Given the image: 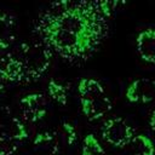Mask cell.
Segmentation results:
<instances>
[{"instance_id":"obj_1","label":"cell","mask_w":155,"mask_h":155,"mask_svg":"<svg viewBox=\"0 0 155 155\" xmlns=\"http://www.w3.org/2000/svg\"><path fill=\"white\" fill-rule=\"evenodd\" d=\"M39 19L80 38L94 50L108 31V18L101 12L98 1L54 2Z\"/></svg>"},{"instance_id":"obj_2","label":"cell","mask_w":155,"mask_h":155,"mask_svg":"<svg viewBox=\"0 0 155 155\" xmlns=\"http://www.w3.org/2000/svg\"><path fill=\"white\" fill-rule=\"evenodd\" d=\"M15 52L24 65L27 81H35L40 79L48 70L52 62L51 48L42 44L23 42Z\"/></svg>"},{"instance_id":"obj_3","label":"cell","mask_w":155,"mask_h":155,"mask_svg":"<svg viewBox=\"0 0 155 155\" xmlns=\"http://www.w3.org/2000/svg\"><path fill=\"white\" fill-rule=\"evenodd\" d=\"M102 138L114 148H124L128 145L134 137L133 127L122 117H110L105 120L101 127Z\"/></svg>"},{"instance_id":"obj_4","label":"cell","mask_w":155,"mask_h":155,"mask_svg":"<svg viewBox=\"0 0 155 155\" xmlns=\"http://www.w3.org/2000/svg\"><path fill=\"white\" fill-rule=\"evenodd\" d=\"M21 107L24 119L30 122H36L42 120L47 114L48 99L40 92H31L21 98Z\"/></svg>"},{"instance_id":"obj_5","label":"cell","mask_w":155,"mask_h":155,"mask_svg":"<svg viewBox=\"0 0 155 155\" xmlns=\"http://www.w3.org/2000/svg\"><path fill=\"white\" fill-rule=\"evenodd\" d=\"M125 97L130 103H149L155 99V79L139 78L130 82Z\"/></svg>"},{"instance_id":"obj_6","label":"cell","mask_w":155,"mask_h":155,"mask_svg":"<svg viewBox=\"0 0 155 155\" xmlns=\"http://www.w3.org/2000/svg\"><path fill=\"white\" fill-rule=\"evenodd\" d=\"M0 75H1V80L5 82L27 81L24 65L16 52H8L2 56Z\"/></svg>"},{"instance_id":"obj_7","label":"cell","mask_w":155,"mask_h":155,"mask_svg":"<svg viewBox=\"0 0 155 155\" xmlns=\"http://www.w3.org/2000/svg\"><path fill=\"white\" fill-rule=\"evenodd\" d=\"M80 105L82 114L88 120H98L111 110L113 102L110 101L109 97L104 94L92 99L80 98Z\"/></svg>"},{"instance_id":"obj_8","label":"cell","mask_w":155,"mask_h":155,"mask_svg":"<svg viewBox=\"0 0 155 155\" xmlns=\"http://www.w3.org/2000/svg\"><path fill=\"white\" fill-rule=\"evenodd\" d=\"M136 47L143 61L155 64V29L140 30L136 39Z\"/></svg>"},{"instance_id":"obj_9","label":"cell","mask_w":155,"mask_h":155,"mask_svg":"<svg viewBox=\"0 0 155 155\" xmlns=\"http://www.w3.org/2000/svg\"><path fill=\"white\" fill-rule=\"evenodd\" d=\"M1 137L21 143L29 137V131L18 117L8 116L5 117L1 124Z\"/></svg>"},{"instance_id":"obj_10","label":"cell","mask_w":155,"mask_h":155,"mask_svg":"<svg viewBox=\"0 0 155 155\" xmlns=\"http://www.w3.org/2000/svg\"><path fill=\"white\" fill-rule=\"evenodd\" d=\"M78 93L80 98H85V99H92L105 94L103 85L98 80L91 78H82L79 80Z\"/></svg>"},{"instance_id":"obj_11","label":"cell","mask_w":155,"mask_h":155,"mask_svg":"<svg viewBox=\"0 0 155 155\" xmlns=\"http://www.w3.org/2000/svg\"><path fill=\"white\" fill-rule=\"evenodd\" d=\"M15 28H16L15 17L8 12L2 11V13H1V36H0V46H1L2 51H5L7 47H10L11 44L13 42V40L16 38Z\"/></svg>"},{"instance_id":"obj_12","label":"cell","mask_w":155,"mask_h":155,"mask_svg":"<svg viewBox=\"0 0 155 155\" xmlns=\"http://www.w3.org/2000/svg\"><path fill=\"white\" fill-rule=\"evenodd\" d=\"M132 155H155V144L153 139L145 134H134L128 143Z\"/></svg>"},{"instance_id":"obj_13","label":"cell","mask_w":155,"mask_h":155,"mask_svg":"<svg viewBox=\"0 0 155 155\" xmlns=\"http://www.w3.org/2000/svg\"><path fill=\"white\" fill-rule=\"evenodd\" d=\"M47 93L48 96L56 101L58 104L61 105H67L68 103V92H67V87L61 84L59 81L51 79L47 82Z\"/></svg>"},{"instance_id":"obj_14","label":"cell","mask_w":155,"mask_h":155,"mask_svg":"<svg viewBox=\"0 0 155 155\" xmlns=\"http://www.w3.org/2000/svg\"><path fill=\"white\" fill-rule=\"evenodd\" d=\"M81 155H108L103 145L99 143L97 137L93 133L85 136L81 148Z\"/></svg>"},{"instance_id":"obj_15","label":"cell","mask_w":155,"mask_h":155,"mask_svg":"<svg viewBox=\"0 0 155 155\" xmlns=\"http://www.w3.org/2000/svg\"><path fill=\"white\" fill-rule=\"evenodd\" d=\"M18 149V142L0 137V155H12Z\"/></svg>"},{"instance_id":"obj_16","label":"cell","mask_w":155,"mask_h":155,"mask_svg":"<svg viewBox=\"0 0 155 155\" xmlns=\"http://www.w3.org/2000/svg\"><path fill=\"white\" fill-rule=\"evenodd\" d=\"M62 130H63V134H64V140H65V143H67L68 145H73V144L75 143L76 138H78L75 127H74L71 124L64 121V122L62 124Z\"/></svg>"},{"instance_id":"obj_17","label":"cell","mask_w":155,"mask_h":155,"mask_svg":"<svg viewBox=\"0 0 155 155\" xmlns=\"http://www.w3.org/2000/svg\"><path fill=\"white\" fill-rule=\"evenodd\" d=\"M149 126H150V128L155 132V110H153L151 114H150V117H149Z\"/></svg>"},{"instance_id":"obj_18","label":"cell","mask_w":155,"mask_h":155,"mask_svg":"<svg viewBox=\"0 0 155 155\" xmlns=\"http://www.w3.org/2000/svg\"><path fill=\"white\" fill-rule=\"evenodd\" d=\"M52 155H62V154H57V153H54V154H52Z\"/></svg>"}]
</instances>
